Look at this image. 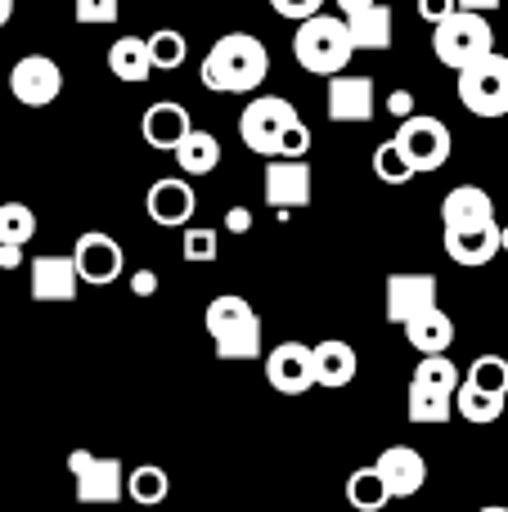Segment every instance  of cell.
<instances>
[{
  "instance_id": "83f0119b",
  "label": "cell",
  "mask_w": 508,
  "mask_h": 512,
  "mask_svg": "<svg viewBox=\"0 0 508 512\" xmlns=\"http://www.w3.org/2000/svg\"><path fill=\"white\" fill-rule=\"evenodd\" d=\"M455 414L464 418V423L491 427L495 418L504 414V400H500V396H486V391L468 387V382H459V391H455Z\"/></svg>"
},
{
  "instance_id": "9a60e30c",
  "label": "cell",
  "mask_w": 508,
  "mask_h": 512,
  "mask_svg": "<svg viewBox=\"0 0 508 512\" xmlns=\"http://www.w3.org/2000/svg\"><path fill=\"white\" fill-rule=\"evenodd\" d=\"M32 301H45V306H63V301H77L81 274L72 256H32Z\"/></svg>"
},
{
  "instance_id": "836d02e7",
  "label": "cell",
  "mask_w": 508,
  "mask_h": 512,
  "mask_svg": "<svg viewBox=\"0 0 508 512\" xmlns=\"http://www.w3.org/2000/svg\"><path fill=\"white\" fill-rule=\"evenodd\" d=\"M414 427H441L455 418V400L450 396H428V391H414L410 387V405H405Z\"/></svg>"
},
{
  "instance_id": "f1b7e54d",
  "label": "cell",
  "mask_w": 508,
  "mask_h": 512,
  "mask_svg": "<svg viewBox=\"0 0 508 512\" xmlns=\"http://www.w3.org/2000/svg\"><path fill=\"white\" fill-rule=\"evenodd\" d=\"M468 387H477V391H486V396H500L508 400V360L504 355H495V351H486V355H477L473 364H468Z\"/></svg>"
},
{
  "instance_id": "52a82bcc",
  "label": "cell",
  "mask_w": 508,
  "mask_h": 512,
  "mask_svg": "<svg viewBox=\"0 0 508 512\" xmlns=\"http://www.w3.org/2000/svg\"><path fill=\"white\" fill-rule=\"evenodd\" d=\"M396 144H401L405 153H410L414 171H441L450 162V149H455V140H450V126L441 122V117H428V113H414L405 117L401 126H396Z\"/></svg>"
},
{
  "instance_id": "484cf974",
  "label": "cell",
  "mask_w": 508,
  "mask_h": 512,
  "mask_svg": "<svg viewBox=\"0 0 508 512\" xmlns=\"http://www.w3.org/2000/svg\"><path fill=\"white\" fill-rule=\"evenodd\" d=\"M392 499V490H387V481H383V472L369 463V468H356L347 477V508H356V512H378Z\"/></svg>"
},
{
  "instance_id": "30bf717a",
  "label": "cell",
  "mask_w": 508,
  "mask_h": 512,
  "mask_svg": "<svg viewBox=\"0 0 508 512\" xmlns=\"http://www.w3.org/2000/svg\"><path fill=\"white\" fill-rule=\"evenodd\" d=\"M266 382L279 396H306L315 387V346L306 342H279L266 355Z\"/></svg>"
},
{
  "instance_id": "f6af8a7d",
  "label": "cell",
  "mask_w": 508,
  "mask_h": 512,
  "mask_svg": "<svg viewBox=\"0 0 508 512\" xmlns=\"http://www.w3.org/2000/svg\"><path fill=\"white\" fill-rule=\"evenodd\" d=\"M369 5H378V0H338V9H342V18H351V14H360V9H369Z\"/></svg>"
},
{
  "instance_id": "ab89813d",
  "label": "cell",
  "mask_w": 508,
  "mask_h": 512,
  "mask_svg": "<svg viewBox=\"0 0 508 512\" xmlns=\"http://www.w3.org/2000/svg\"><path fill=\"white\" fill-rule=\"evenodd\" d=\"M455 9H459V0H419V18H423V23H432V27L446 23Z\"/></svg>"
},
{
  "instance_id": "7a4b0ae2",
  "label": "cell",
  "mask_w": 508,
  "mask_h": 512,
  "mask_svg": "<svg viewBox=\"0 0 508 512\" xmlns=\"http://www.w3.org/2000/svg\"><path fill=\"white\" fill-rule=\"evenodd\" d=\"M293 54L306 72H315V77H338V72L351 63V54H356L347 18L342 14H315V18H306V23H297Z\"/></svg>"
},
{
  "instance_id": "d590c367",
  "label": "cell",
  "mask_w": 508,
  "mask_h": 512,
  "mask_svg": "<svg viewBox=\"0 0 508 512\" xmlns=\"http://www.w3.org/2000/svg\"><path fill=\"white\" fill-rule=\"evenodd\" d=\"M180 248H185V261H194V265L216 261V230H207V225H189L185 239H180Z\"/></svg>"
},
{
  "instance_id": "681fc988",
  "label": "cell",
  "mask_w": 508,
  "mask_h": 512,
  "mask_svg": "<svg viewBox=\"0 0 508 512\" xmlns=\"http://www.w3.org/2000/svg\"><path fill=\"white\" fill-rule=\"evenodd\" d=\"M477 512H508V508H500V504H491V508H477Z\"/></svg>"
},
{
  "instance_id": "5bb4252c",
  "label": "cell",
  "mask_w": 508,
  "mask_h": 512,
  "mask_svg": "<svg viewBox=\"0 0 508 512\" xmlns=\"http://www.w3.org/2000/svg\"><path fill=\"white\" fill-rule=\"evenodd\" d=\"M266 203L275 212H297V207H311V167L293 158H270L266 167Z\"/></svg>"
},
{
  "instance_id": "c3c4849f",
  "label": "cell",
  "mask_w": 508,
  "mask_h": 512,
  "mask_svg": "<svg viewBox=\"0 0 508 512\" xmlns=\"http://www.w3.org/2000/svg\"><path fill=\"white\" fill-rule=\"evenodd\" d=\"M500 248L508 252V225H500Z\"/></svg>"
},
{
  "instance_id": "bcb514c9",
  "label": "cell",
  "mask_w": 508,
  "mask_h": 512,
  "mask_svg": "<svg viewBox=\"0 0 508 512\" xmlns=\"http://www.w3.org/2000/svg\"><path fill=\"white\" fill-rule=\"evenodd\" d=\"M500 0H459V9H473V14H491Z\"/></svg>"
},
{
  "instance_id": "ba28073f",
  "label": "cell",
  "mask_w": 508,
  "mask_h": 512,
  "mask_svg": "<svg viewBox=\"0 0 508 512\" xmlns=\"http://www.w3.org/2000/svg\"><path fill=\"white\" fill-rule=\"evenodd\" d=\"M437 306V274H419V270H401V274H387V301H383V315L387 324H414L419 315Z\"/></svg>"
},
{
  "instance_id": "603a6c76",
  "label": "cell",
  "mask_w": 508,
  "mask_h": 512,
  "mask_svg": "<svg viewBox=\"0 0 508 512\" xmlns=\"http://www.w3.org/2000/svg\"><path fill=\"white\" fill-rule=\"evenodd\" d=\"M108 68H113V77L126 81V86L149 81V72H153L149 36H122V41H113V50H108Z\"/></svg>"
},
{
  "instance_id": "277c9868",
  "label": "cell",
  "mask_w": 508,
  "mask_h": 512,
  "mask_svg": "<svg viewBox=\"0 0 508 512\" xmlns=\"http://www.w3.org/2000/svg\"><path fill=\"white\" fill-rule=\"evenodd\" d=\"M455 90H459V104L473 117H504L508 113V54L495 50L486 59H477L473 68L459 72Z\"/></svg>"
},
{
  "instance_id": "6da1fadb",
  "label": "cell",
  "mask_w": 508,
  "mask_h": 512,
  "mask_svg": "<svg viewBox=\"0 0 508 512\" xmlns=\"http://www.w3.org/2000/svg\"><path fill=\"white\" fill-rule=\"evenodd\" d=\"M203 86L221 90V95H252L261 81L270 77V50L252 32H230L207 50L203 59Z\"/></svg>"
},
{
  "instance_id": "f546056e",
  "label": "cell",
  "mask_w": 508,
  "mask_h": 512,
  "mask_svg": "<svg viewBox=\"0 0 508 512\" xmlns=\"http://www.w3.org/2000/svg\"><path fill=\"white\" fill-rule=\"evenodd\" d=\"M374 176L383 180V185H410V180L419 176V171H414V162H410V153L396 144V135L374 149Z\"/></svg>"
},
{
  "instance_id": "f907efd6",
  "label": "cell",
  "mask_w": 508,
  "mask_h": 512,
  "mask_svg": "<svg viewBox=\"0 0 508 512\" xmlns=\"http://www.w3.org/2000/svg\"><path fill=\"white\" fill-rule=\"evenodd\" d=\"M342 512H356V508H342Z\"/></svg>"
},
{
  "instance_id": "1f68e13d",
  "label": "cell",
  "mask_w": 508,
  "mask_h": 512,
  "mask_svg": "<svg viewBox=\"0 0 508 512\" xmlns=\"http://www.w3.org/2000/svg\"><path fill=\"white\" fill-rule=\"evenodd\" d=\"M36 234V212L27 203H0V243L5 248H27Z\"/></svg>"
},
{
  "instance_id": "2e32d148",
  "label": "cell",
  "mask_w": 508,
  "mask_h": 512,
  "mask_svg": "<svg viewBox=\"0 0 508 512\" xmlns=\"http://www.w3.org/2000/svg\"><path fill=\"white\" fill-rule=\"evenodd\" d=\"M374 468L383 472L392 499H414L423 486H428V463H423V454L414 450V445H387V450L374 459Z\"/></svg>"
},
{
  "instance_id": "9c48e42d",
  "label": "cell",
  "mask_w": 508,
  "mask_h": 512,
  "mask_svg": "<svg viewBox=\"0 0 508 512\" xmlns=\"http://www.w3.org/2000/svg\"><path fill=\"white\" fill-rule=\"evenodd\" d=\"M9 90H14L18 104L27 108H45L59 99L63 90V68L50 54H23V59L9 68Z\"/></svg>"
},
{
  "instance_id": "4fadbf2b",
  "label": "cell",
  "mask_w": 508,
  "mask_h": 512,
  "mask_svg": "<svg viewBox=\"0 0 508 512\" xmlns=\"http://www.w3.org/2000/svg\"><path fill=\"white\" fill-rule=\"evenodd\" d=\"M374 104H378L374 77H342V72L329 77V95H324L329 122H338V126L369 122V117H374Z\"/></svg>"
},
{
  "instance_id": "7402d4cb",
  "label": "cell",
  "mask_w": 508,
  "mask_h": 512,
  "mask_svg": "<svg viewBox=\"0 0 508 512\" xmlns=\"http://www.w3.org/2000/svg\"><path fill=\"white\" fill-rule=\"evenodd\" d=\"M347 27H351V45H356V50L383 54L387 45H392V9H387V5L360 9V14L347 18Z\"/></svg>"
},
{
  "instance_id": "f35d334b",
  "label": "cell",
  "mask_w": 508,
  "mask_h": 512,
  "mask_svg": "<svg viewBox=\"0 0 508 512\" xmlns=\"http://www.w3.org/2000/svg\"><path fill=\"white\" fill-rule=\"evenodd\" d=\"M279 18H293V23H306V18L324 14V0H270Z\"/></svg>"
},
{
  "instance_id": "7dc6e473",
  "label": "cell",
  "mask_w": 508,
  "mask_h": 512,
  "mask_svg": "<svg viewBox=\"0 0 508 512\" xmlns=\"http://www.w3.org/2000/svg\"><path fill=\"white\" fill-rule=\"evenodd\" d=\"M9 18H14V0H0V27H5Z\"/></svg>"
},
{
  "instance_id": "e0dca14e",
  "label": "cell",
  "mask_w": 508,
  "mask_h": 512,
  "mask_svg": "<svg viewBox=\"0 0 508 512\" xmlns=\"http://www.w3.org/2000/svg\"><path fill=\"white\" fill-rule=\"evenodd\" d=\"M500 221H486V225H450L446 230V256L455 265H491L500 256Z\"/></svg>"
},
{
  "instance_id": "8d00e7d4",
  "label": "cell",
  "mask_w": 508,
  "mask_h": 512,
  "mask_svg": "<svg viewBox=\"0 0 508 512\" xmlns=\"http://www.w3.org/2000/svg\"><path fill=\"white\" fill-rule=\"evenodd\" d=\"M122 5L117 0H72V18L81 27H99V23H117Z\"/></svg>"
},
{
  "instance_id": "d6a6232c",
  "label": "cell",
  "mask_w": 508,
  "mask_h": 512,
  "mask_svg": "<svg viewBox=\"0 0 508 512\" xmlns=\"http://www.w3.org/2000/svg\"><path fill=\"white\" fill-rule=\"evenodd\" d=\"M216 355H221V360H257L261 355V319H248V324L230 328L225 337H216Z\"/></svg>"
},
{
  "instance_id": "cb8c5ba5",
  "label": "cell",
  "mask_w": 508,
  "mask_h": 512,
  "mask_svg": "<svg viewBox=\"0 0 508 512\" xmlns=\"http://www.w3.org/2000/svg\"><path fill=\"white\" fill-rule=\"evenodd\" d=\"M171 158L180 162V171L185 176H207V171H216L221 167V140H216L212 131H189L185 140H180V149L171 153Z\"/></svg>"
},
{
  "instance_id": "ee69618b",
  "label": "cell",
  "mask_w": 508,
  "mask_h": 512,
  "mask_svg": "<svg viewBox=\"0 0 508 512\" xmlns=\"http://www.w3.org/2000/svg\"><path fill=\"white\" fill-rule=\"evenodd\" d=\"M0 265H5V270H18V265H23V248H5V243H0Z\"/></svg>"
},
{
  "instance_id": "60d3db41",
  "label": "cell",
  "mask_w": 508,
  "mask_h": 512,
  "mask_svg": "<svg viewBox=\"0 0 508 512\" xmlns=\"http://www.w3.org/2000/svg\"><path fill=\"white\" fill-rule=\"evenodd\" d=\"M387 113H396L405 122V117H414V95L410 90H392V99H387Z\"/></svg>"
},
{
  "instance_id": "7c38bea8",
  "label": "cell",
  "mask_w": 508,
  "mask_h": 512,
  "mask_svg": "<svg viewBox=\"0 0 508 512\" xmlns=\"http://www.w3.org/2000/svg\"><path fill=\"white\" fill-rule=\"evenodd\" d=\"M72 261H77L81 283H95V288L122 279V270H126L122 243H117L113 234H104V230H86V234H81L77 248H72Z\"/></svg>"
},
{
  "instance_id": "4316f807",
  "label": "cell",
  "mask_w": 508,
  "mask_h": 512,
  "mask_svg": "<svg viewBox=\"0 0 508 512\" xmlns=\"http://www.w3.org/2000/svg\"><path fill=\"white\" fill-rule=\"evenodd\" d=\"M167 490H171V481H167V472H162L158 463H140V468L126 472V499H131V504H140V508L162 504V499H167Z\"/></svg>"
},
{
  "instance_id": "74e56055",
  "label": "cell",
  "mask_w": 508,
  "mask_h": 512,
  "mask_svg": "<svg viewBox=\"0 0 508 512\" xmlns=\"http://www.w3.org/2000/svg\"><path fill=\"white\" fill-rule=\"evenodd\" d=\"M306 153H311V126H306V122H293V126L284 131V140H279V153H275V158L302 162Z\"/></svg>"
},
{
  "instance_id": "ac0fdd59",
  "label": "cell",
  "mask_w": 508,
  "mask_h": 512,
  "mask_svg": "<svg viewBox=\"0 0 508 512\" xmlns=\"http://www.w3.org/2000/svg\"><path fill=\"white\" fill-rule=\"evenodd\" d=\"M189 131H194V117H189V108L176 104V99H158V104H149L140 117L144 144H153V149H162V153H176Z\"/></svg>"
},
{
  "instance_id": "7bdbcfd3",
  "label": "cell",
  "mask_w": 508,
  "mask_h": 512,
  "mask_svg": "<svg viewBox=\"0 0 508 512\" xmlns=\"http://www.w3.org/2000/svg\"><path fill=\"white\" fill-rule=\"evenodd\" d=\"M225 225H230L234 234H248V225H252V212H248V207H230V216H225Z\"/></svg>"
},
{
  "instance_id": "e575fe53",
  "label": "cell",
  "mask_w": 508,
  "mask_h": 512,
  "mask_svg": "<svg viewBox=\"0 0 508 512\" xmlns=\"http://www.w3.org/2000/svg\"><path fill=\"white\" fill-rule=\"evenodd\" d=\"M185 54H189V45H185V36H180L176 27H158V32L149 36V59H153V68L176 72L180 63H185Z\"/></svg>"
},
{
  "instance_id": "ffe728a7",
  "label": "cell",
  "mask_w": 508,
  "mask_h": 512,
  "mask_svg": "<svg viewBox=\"0 0 508 512\" xmlns=\"http://www.w3.org/2000/svg\"><path fill=\"white\" fill-rule=\"evenodd\" d=\"M360 360H356V346L338 342V337H324L315 346V387H347L356 378Z\"/></svg>"
},
{
  "instance_id": "d4e9b609",
  "label": "cell",
  "mask_w": 508,
  "mask_h": 512,
  "mask_svg": "<svg viewBox=\"0 0 508 512\" xmlns=\"http://www.w3.org/2000/svg\"><path fill=\"white\" fill-rule=\"evenodd\" d=\"M459 364L450 360V355H423L419 364H414V378H410V387L414 391H428V396H450L455 400V391H459Z\"/></svg>"
},
{
  "instance_id": "8fae6325",
  "label": "cell",
  "mask_w": 508,
  "mask_h": 512,
  "mask_svg": "<svg viewBox=\"0 0 508 512\" xmlns=\"http://www.w3.org/2000/svg\"><path fill=\"white\" fill-rule=\"evenodd\" d=\"M144 212H149V221L162 225V230H189V221H194V212H198V194L189 180L162 176V180H153L149 194H144Z\"/></svg>"
},
{
  "instance_id": "d6986e66",
  "label": "cell",
  "mask_w": 508,
  "mask_h": 512,
  "mask_svg": "<svg viewBox=\"0 0 508 512\" xmlns=\"http://www.w3.org/2000/svg\"><path fill=\"white\" fill-rule=\"evenodd\" d=\"M441 221L450 225H486L495 221V203L482 185H455L446 198H441Z\"/></svg>"
},
{
  "instance_id": "8992f818",
  "label": "cell",
  "mask_w": 508,
  "mask_h": 512,
  "mask_svg": "<svg viewBox=\"0 0 508 512\" xmlns=\"http://www.w3.org/2000/svg\"><path fill=\"white\" fill-rule=\"evenodd\" d=\"M68 472H72V490L77 504H108L126 495V468L117 459H99L90 450H72L68 454Z\"/></svg>"
},
{
  "instance_id": "3957f363",
  "label": "cell",
  "mask_w": 508,
  "mask_h": 512,
  "mask_svg": "<svg viewBox=\"0 0 508 512\" xmlns=\"http://www.w3.org/2000/svg\"><path fill=\"white\" fill-rule=\"evenodd\" d=\"M432 50H437V59L446 63V68L464 72V68H473L477 59L495 54V32H491V23H486V14L455 9L446 23L432 27Z\"/></svg>"
},
{
  "instance_id": "44dd1931",
  "label": "cell",
  "mask_w": 508,
  "mask_h": 512,
  "mask_svg": "<svg viewBox=\"0 0 508 512\" xmlns=\"http://www.w3.org/2000/svg\"><path fill=\"white\" fill-rule=\"evenodd\" d=\"M405 337H410V346L419 355H446L450 346H455V319H450L441 306H432L428 315L405 324Z\"/></svg>"
},
{
  "instance_id": "4dcf8cb0",
  "label": "cell",
  "mask_w": 508,
  "mask_h": 512,
  "mask_svg": "<svg viewBox=\"0 0 508 512\" xmlns=\"http://www.w3.org/2000/svg\"><path fill=\"white\" fill-rule=\"evenodd\" d=\"M248 319H257V310H252L243 297H216V301H207L203 324H207V333H212V342H216V337H225L230 328L248 324Z\"/></svg>"
},
{
  "instance_id": "b9f144b4",
  "label": "cell",
  "mask_w": 508,
  "mask_h": 512,
  "mask_svg": "<svg viewBox=\"0 0 508 512\" xmlns=\"http://www.w3.org/2000/svg\"><path fill=\"white\" fill-rule=\"evenodd\" d=\"M153 288H158V274H153V270H140V274L131 279V292H135V297H153Z\"/></svg>"
},
{
  "instance_id": "5b68a950",
  "label": "cell",
  "mask_w": 508,
  "mask_h": 512,
  "mask_svg": "<svg viewBox=\"0 0 508 512\" xmlns=\"http://www.w3.org/2000/svg\"><path fill=\"white\" fill-rule=\"evenodd\" d=\"M293 122H302V117H297V108L288 104V99L261 95L239 113V140L248 144L252 153H261V158H275L279 140H284V131Z\"/></svg>"
}]
</instances>
